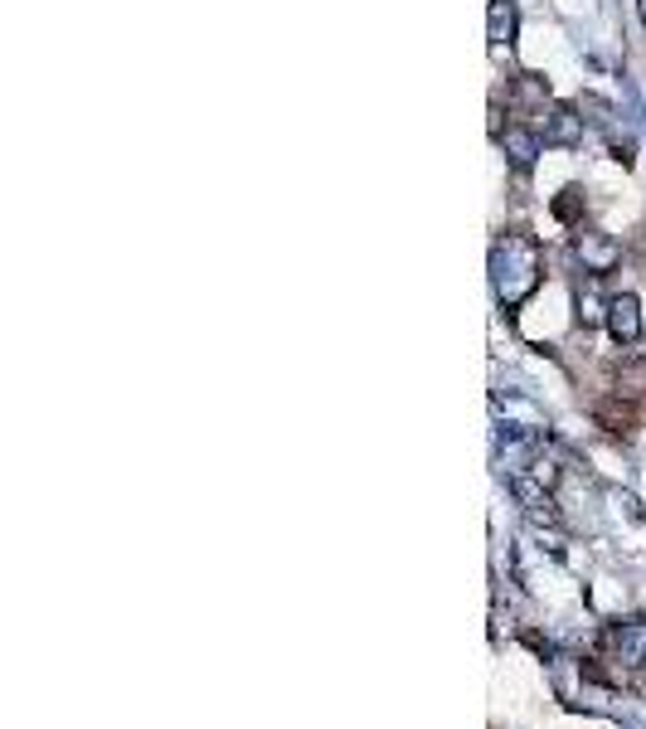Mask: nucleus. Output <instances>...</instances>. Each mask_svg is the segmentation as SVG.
<instances>
[{
  "label": "nucleus",
  "instance_id": "1",
  "mask_svg": "<svg viewBox=\"0 0 646 729\" xmlns=\"http://www.w3.org/2000/svg\"><path fill=\"white\" fill-rule=\"evenodd\" d=\"M491 283H496V297H501L506 307L525 301L540 283V243L525 239V233H506L491 249Z\"/></svg>",
  "mask_w": 646,
  "mask_h": 729
},
{
  "label": "nucleus",
  "instance_id": "2",
  "mask_svg": "<svg viewBox=\"0 0 646 729\" xmlns=\"http://www.w3.org/2000/svg\"><path fill=\"white\" fill-rule=\"evenodd\" d=\"M574 253H578V263H583L593 277H603V273H612V267L622 263V249L608 239V233H574Z\"/></svg>",
  "mask_w": 646,
  "mask_h": 729
},
{
  "label": "nucleus",
  "instance_id": "3",
  "mask_svg": "<svg viewBox=\"0 0 646 729\" xmlns=\"http://www.w3.org/2000/svg\"><path fill=\"white\" fill-rule=\"evenodd\" d=\"M608 331H612V341H622V345L642 341V307H637L632 292H622V297L608 301Z\"/></svg>",
  "mask_w": 646,
  "mask_h": 729
},
{
  "label": "nucleus",
  "instance_id": "4",
  "mask_svg": "<svg viewBox=\"0 0 646 729\" xmlns=\"http://www.w3.org/2000/svg\"><path fill=\"white\" fill-rule=\"evenodd\" d=\"M540 137H544V146H578L583 141V117L574 107H549Z\"/></svg>",
  "mask_w": 646,
  "mask_h": 729
},
{
  "label": "nucleus",
  "instance_id": "5",
  "mask_svg": "<svg viewBox=\"0 0 646 729\" xmlns=\"http://www.w3.org/2000/svg\"><path fill=\"white\" fill-rule=\"evenodd\" d=\"M501 151L510 156V166H515V171H530V166H535V156H540V137L530 127H506L501 132Z\"/></svg>",
  "mask_w": 646,
  "mask_h": 729
},
{
  "label": "nucleus",
  "instance_id": "6",
  "mask_svg": "<svg viewBox=\"0 0 646 729\" xmlns=\"http://www.w3.org/2000/svg\"><path fill=\"white\" fill-rule=\"evenodd\" d=\"M486 39H491V49H510L515 44V0H491Z\"/></svg>",
  "mask_w": 646,
  "mask_h": 729
},
{
  "label": "nucleus",
  "instance_id": "7",
  "mask_svg": "<svg viewBox=\"0 0 646 729\" xmlns=\"http://www.w3.org/2000/svg\"><path fill=\"white\" fill-rule=\"evenodd\" d=\"M510 98H515V103H530V107H544V98H549V83H544L540 73H520L515 88H510Z\"/></svg>",
  "mask_w": 646,
  "mask_h": 729
},
{
  "label": "nucleus",
  "instance_id": "8",
  "mask_svg": "<svg viewBox=\"0 0 646 729\" xmlns=\"http://www.w3.org/2000/svg\"><path fill=\"white\" fill-rule=\"evenodd\" d=\"M578 321L593 327V321H608V301L598 292H578Z\"/></svg>",
  "mask_w": 646,
  "mask_h": 729
},
{
  "label": "nucleus",
  "instance_id": "9",
  "mask_svg": "<svg viewBox=\"0 0 646 729\" xmlns=\"http://www.w3.org/2000/svg\"><path fill=\"white\" fill-rule=\"evenodd\" d=\"M637 10H642V25H646V0H637Z\"/></svg>",
  "mask_w": 646,
  "mask_h": 729
}]
</instances>
